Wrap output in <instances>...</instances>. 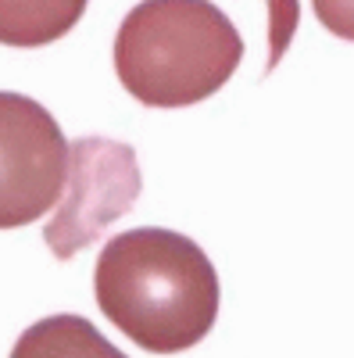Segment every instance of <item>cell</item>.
Listing matches in <instances>:
<instances>
[{"label": "cell", "instance_id": "277c9868", "mask_svg": "<svg viewBox=\"0 0 354 358\" xmlns=\"http://www.w3.org/2000/svg\"><path fill=\"white\" fill-rule=\"evenodd\" d=\"M143 190L136 151L122 140L82 136L68 147L65 197L43 229V241L57 258H72L118 222Z\"/></svg>", "mask_w": 354, "mask_h": 358}, {"label": "cell", "instance_id": "6da1fadb", "mask_svg": "<svg viewBox=\"0 0 354 358\" xmlns=\"http://www.w3.org/2000/svg\"><path fill=\"white\" fill-rule=\"evenodd\" d=\"M94 294L115 330L154 355L200 344L222 301L219 273L200 244L161 226L111 236L94 268Z\"/></svg>", "mask_w": 354, "mask_h": 358}, {"label": "cell", "instance_id": "8992f818", "mask_svg": "<svg viewBox=\"0 0 354 358\" xmlns=\"http://www.w3.org/2000/svg\"><path fill=\"white\" fill-rule=\"evenodd\" d=\"M86 0H0V43L47 47L72 33Z\"/></svg>", "mask_w": 354, "mask_h": 358}, {"label": "cell", "instance_id": "3957f363", "mask_svg": "<svg viewBox=\"0 0 354 358\" xmlns=\"http://www.w3.org/2000/svg\"><path fill=\"white\" fill-rule=\"evenodd\" d=\"M68 176V140L33 97L0 90V229L36 222Z\"/></svg>", "mask_w": 354, "mask_h": 358}, {"label": "cell", "instance_id": "5b68a950", "mask_svg": "<svg viewBox=\"0 0 354 358\" xmlns=\"http://www.w3.org/2000/svg\"><path fill=\"white\" fill-rule=\"evenodd\" d=\"M11 358H129L118 351L90 319L47 315L15 341Z\"/></svg>", "mask_w": 354, "mask_h": 358}, {"label": "cell", "instance_id": "52a82bcc", "mask_svg": "<svg viewBox=\"0 0 354 358\" xmlns=\"http://www.w3.org/2000/svg\"><path fill=\"white\" fill-rule=\"evenodd\" d=\"M318 22L340 40H354V0H311Z\"/></svg>", "mask_w": 354, "mask_h": 358}, {"label": "cell", "instance_id": "7a4b0ae2", "mask_svg": "<svg viewBox=\"0 0 354 358\" xmlns=\"http://www.w3.org/2000/svg\"><path fill=\"white\" fill-rule=\"evenodd\" d=\"M244 40L212 0H143L115 36V72L147 108H186L219 94Z\"/></svg>", "mask_w": 354, "mask_h": 358}]
</instances>
